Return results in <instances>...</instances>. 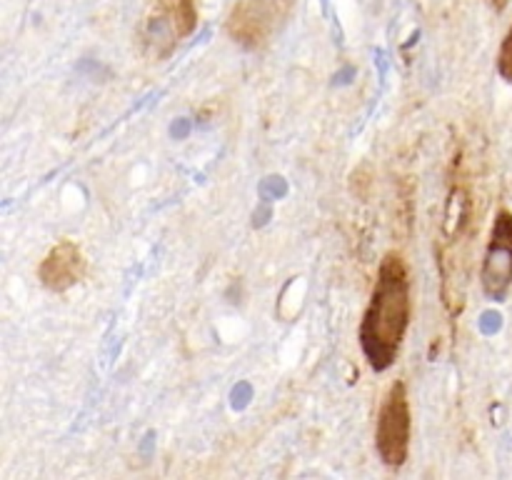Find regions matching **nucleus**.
Returning a JSON list of instances; mask_svg holds the SVG:
<instances>
[{
	"label": "nucleus",
	"instance_id": "5",
	"mask_svg": "<svg viewBox=\"0 0 512 480\" xmlns=\"http://www.w3.org/2000/svg\"><path fill=\"white\" fill-rule=\"evenodd\" d=\"M480 285L492 303H502L512 288V213L500 208L480 265Z\"/></svg>",
	"mask_w": 512,
	"mask_h": 480
},
{
	"label": "nucleus",
	"instance_id": "6",
	"mask_svg": "<svg viewBox=\"0 0 512 480\" xmlns=\"http://www.w3.org/2000/svg\"><path fill=\"white\" fill-rule=\"evenodd\" d=\"M85 271H88V260L83 248L70 238H63L43 255L38 265V281L45 290L65 293L83 281Z\"/></svg>",
	"mask_w": 512,
	"mask_h": 480
},
{
	"label": "nucleus",
	"instance_id": "7",
	"mask_svg": "<svg viewBox=\"0 0 512 480\" xmlns=\"http://www.w3.org/2000/svg\"><path fill=\"white\" fill-rule=\"evenodd\" d=\"M497 73H500L502 80L512 83V25L507 30L505 40L500 43V50H497Z\"/></svg>",
	"mask_w": 512,
	"mask_h": 480
},
{
	"label": "nucleus",
	"instance_id": "2",
	"mask_svg": "<svg viewBox=\"0 0 512 480\" xmlns=\"http://www.w3.org/2000/svg\"><path fill=\"white\" fill-rule=\"evenodd\" d=\"M413 413L405 381H395L382 398L375 420V453L385 468L400 470L410 458Z\"/></svg>",
	"mask_w": 512,
	"mask_h": 480
},
{
	"label": "nucleus",
	"instance_id": "8",
	"mask_svg": "<svg viewBox=\"0 0 512 480\" xmlns=\"http://www.w3.org/2000/svg\"><path fill=\"white\" fill-rule=\"evenodd\" d=\"M507 3H510V0H487V6H490L495 13H502V11H505Z\"/></svg>",
	"mask_w": 512,
	"mask_h": 480
},
{
	"label": "nucleus",
	"instance_id": "1",
	"mask_svg": "<svg viewBox=\"0 0 512 480\" xmlns=\"http://www.w3.org/2000/svg\"><path fill=\"white\" fill-rule=\"evenodd\" d=\"M413 318L408 263L397 250H387L377 265L368 308L358 328V343L368 365L375 373H385L400 355Z\"/></svg>",
	"mask_w": 512,
	"mask_h": 480
},
{
	"label": "nucleus",
	"instance_id": "3",
	"mask_svg": "<svg viewBox=\"0 0 512 480\" xmlns=\"http://www.w3.org/2000/svg\"><path fill=\"white\" fill-rule=\"evenodd\" d=\"M195 0H153L140 25V43L153 61H163L198 28Z\"/></svg>",
	"mask_w": 512,
	"mask_h": 480
},
{
	"label": "nucleus",
	"instance_id": "4",
	"mask_svg": "<svg viewBox=\"0 0 512 480\" xmlns=\"http://www.w3.org/2000/svg\"><path fill=\"white\" fill-rule=\"evenodd\" d=\"M295 0H235L225 20V33L245 50H260L285 25Z\"/></svg>",
	"mask_w": 512,
	"mask_h": 480
}]
</instances>
